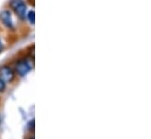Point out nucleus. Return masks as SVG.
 Returning a JSON list of instances; mask_svg holds the SVG:
<instances>
[{"label": "nucleus", "mask_w": 151, "mask_h": 139, "mask_svg": "<svg viewBox=\"0 0 151 139\" xmlns=\"http://www.w3.org/2000/svg\"><path fill=\"white\" fill-rule=\"evenodd\" d=\"M9 6L20 19L26 18V4L24 0H9Z\"/></svg>", "instance_id": "1"}, {"label": "nucleus", "mask_w": 151, "mask_h": 139, "mask_svg": "<svg viewBox=\"0 0 151 139\" xmlns=\"http://www.w3.org/2000/svg\"><path fill=\"white\" fill-rule=\"evenodd\" d=\"M34 16H35L34 12H33V11H29L28 14H27V19H28V21L31 22V25H34Z\"/></svg>", "instance_id": "5"}, {"label": "nucleus", "mask_w": 151, "mask_h": 139, "mask_svg": "<svg viewBox=\"0 0 151 139\" xmlns=\"http://www.w3.org/2000/svg\"><path fill=\"white\" fill-rule=\"evenodd\" d=\"M0 78L4 82H12L14 80V71L7 66L0 68Z\"/></svg>", "instance_id": "2"}, {"label": "nucleus", "mask_w": 151, "mask_h": 139, "mask_svg": "<svg viewBox=\"0 0 151 139\" xmlns=\"http://www.w3.org/2000/svg\"><path fill=\"white\" fill-rule=\"evenodd\" d=\"M31 139H34V138H33V137H32V138H31Z\"/></svg>", "instance_id": "9"}, {"label": "nucleus", "mask_w": 151, "mask_h": 139, "mask_svg": "<svg viewBox=\"0 0 151 139\" xmlns=\"http://www.w3.org/2000/svg\"><path fill=\"white\" fill-rule=\"evenodd\" d=\"M5 88H6V83L0 78V92H2L5 90Z\"/></svg>", "instance_id": "6"}, {"label": "nucleus", "mask_w": 151, "mask_h": 139, "mask_svg": "<svg viewBox=\"0 0 151 139\" xmlns=\"http://www.w3.org/2000/svg\"><path fill=\"white\" fill-rule=\"evenodd\" d=\"M32 68V66L28 63V61L26 60H22V61H19L17 63V72L20 75V76H25L29 72V70Z\"/></svg>", "instance_id": "3"}, {"label": "nucleus", "mask_w": 151, "mask_h": 139, "mask_svg": "<svg viewBox=\"0 0 151 139\" xmlns=\"http://www.w3.org/2000/svg\"><path fill=\"white\" fill-rule=\"evenodd\" d=\"M2 48H4V47H2V43H1V41H0V53H1V50H2Z\"/></svg>", "instance_id": "8"}, {"label": "nucleus", "mask_w": 151, "mask_h": 139, "mask_svg": "<svg viewBox=\"0 0 151 139\" xmlns=\"http://www.w3.org/2000/svg\"><path fill=\"white\" fill-rule=\"evenodd\" d=\"M0 20L7 28H13V21L9 11H2L0 13Z\"/></svg>", "instance_id": "4"}, {"label": "nucleus", "mask_w": 151, "mask_h": 139, "mask_svg": "<svg viewBox=\"0 0 151 139\" xmlns=\"http://www.w3.org/2000/svg\"><path fill=\"white\" fill-rule=\"evenodd\" d=\"M28 129H29L31 131L34 130V120H31V122L28 123Z\"/></svg>", "instance_id": "7"}]
</instances>
